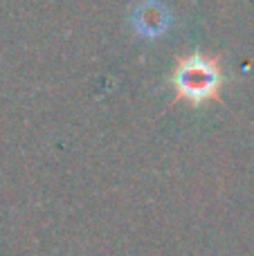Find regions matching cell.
Returning a JSON list of instances; mask_svg holds the SVG:
<instances>
[{"label":"cell","instance_id":"obj_2","mask_svg":"<svg viewBox=\"0 0 254 256\" xmlns=\"http://www.w3.org/2000/svg\"><path fill=\"white\" fill-rule=\"evenodd\" d=\"M169 12L164 9V4L156 2V0H146L142 2L133 14V27L138 34L146 36V38H156L162 32H166L169 27Z\"/></svg>","mask_w":254,"mask_h":256},{"label":"cell","instance_id":"obj_1","mask_svg":"<svg viewBox=\"0 0 254 256\" xmlns=\"http://www.w3.org/2000/svg\"><path fill=\"white\" fill-rule=\"evenodd\" d=\"M171 84L180 99L194 104V106H200V104L218 97L220 86H223V72L214 58L192 54L178 63L174 76H171Z\"/></svg>","mask_w":254,"mask_h":256}]
</instances>
